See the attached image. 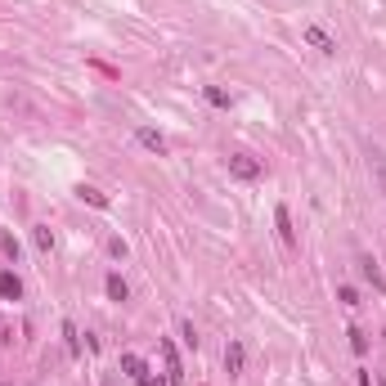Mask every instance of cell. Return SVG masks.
<instances>
[{
	"instance_id": "1",
	"label": "cell",
	"mask_w": 386,
	"mask_h": 386,
	"mask_svg": "<svg viewBox=\"0 0 386 386\" xmlns=\"http://www.w3.org/2000/svg\"><path fill=\"white\" fill-rule=\"evenodd\" d=\"M229 175H234V180H261V162H256V157H247V153H234L229 157Z\"/></svg>"
},
{
	"instance_id": "2",
	"label": "cell",
	"mask_w": 386,
	"mask_h": 386,
	"mask_svg": "<svg viewBox=\"0 0 386 386\" xmlns=\"http://www.w3.org/2000/svg\"><path fill=\"white\" fill-rule=\"evenodd\" d=\"M157 351H162V360H166V382L180 386V382H184V369H180V355H175V346H171V342H157Z\"/></svg>"
},
{
	"instance_id": "3",
	"label": "cell",
	"mask_w": 386,
	"mask_h": 386,
	"mask_svg": "<svg viewBox=\"0 0 386 386\" xmlns=\"http://www.w3.org/2000/svg\"><path fill=\"white\" fill-rule=\"evenodd\" d=\"M121 373H126V378L130 382H139V378H148V360H144V355H121Z\"/></svg>"
},
{
	"instance_id": "4",
	"label": "cell",
	"mask_w": 386,
	"mask_h": 386,
	"mask_svg": "<svg viewBox=\"0 0 386 386\" xmlns=\"http://www.w3.org/2000/svg\"><path fill=\"white\" fill-rule=\"evenodd\" d=\"M135 139H139V144H144V148H148V153H157V157H166V139H162V135H157V130H153V126H139V130H135Z\"/></svg>"
},
{
	"instance_id": "5",
	"label": "cell",
	"mask_w": 386,
	"mask_h": 386,
	"mask_svg": "<svg viewBox=\"0 0 386 386\" xmlns=\"http://www.w3.org/2000/svg\"><path fill=\"white\" fill-rule=\"evenodd\" d=\"M274 225H279L283 247H292V243H297V229H292V211H288V207H274Z\"/></svg>"
},
{
	"instance_id": "6",
	"label": "cell",
	"mask_w": 386,
	"mask_h": 386,
	"mask_svg": "<svg viewBox=\"0 0 386 386\" xmlns=\"http://www.w3.org/2000/svg\"><path fill=\"white\" fill-rule=\"evenodd\" d=\"M243 360H247V355H243V342L225 346V373H229V378H238V373H243Z\"/></svg>"
},
{
	"instance_id": "7",
	"label": "cell",
	"mask_w": 386,
	"mask_h": 386,
	"mask_svg": "<svg viewBox=\"0 0 386 386\" xmlns=\"http://www.w3.org/2000/svg\"><path fill=\"white\" fill-rule=\"evenodd\" d=\"M306 41L315 45V50H324V54H337V41H333V36L324 32V27H315V23L306 27Z\"/></svg>"
},
{
	"instance_id": "8",
	"label": "cell",
	"mask_w": 386,
	"mask_h": 386,
	"mask_svg": "<svg viewBox=\"0 0 386 386\" xmlns=\"http://www.w3.org/2000/svg\"><path fill=\"white\" fill-rule=\"evenodd\" d=\"M0 297H5V301H18V297H23V283H18L14 270H0Z\"/></svg>"
},
{
	"instance_id": "9",
	"label": "cell",
	"mask_w": 386,
	"mask_h": 386,
	"mask_svg": "<svg viewBox=\"0 0 386 386\" xmlns=\"http://www.w3.org/2000/svg\"><path fill=\"white\" fill-rule=\"evenodd\" d=\"M369 166H373V180H378V189L386 193V153H382V148H369Z\"/></svg>"
},
{
	"instance_id": "10",
	"label": "cell",
	"mask_w": 386,
	"mask_h": 386,
	"mask_svg": "<svg viewBox=\"0 0 386 386\" xmlns=\"http://www.w3.org/2000/svg\"><path fill=\"white\" fill-rule=\"evenodd\" d=\"M360 274H364V279H369V283H373V288H378V292H386V279H382V270H378V261H369V256H364V261H360Z\"/></svg>"
},
{
	"instance_id": "11",
	"label": "cell",
	"mask_w": 386,
	"mask_h": 386,
	"mask_svg": "<svg viewBox=\"0 0 386 386\" xmlns=\"http://www.w3.org/2000/svg\"><path fill=\"white\" fill-rule=\"evenodd\" d=\"M81 202H90V207H99V211H108V193H99V189H90V184H81L77 189Z\"/></svg>"
},
{
	"instance_id": "12",
	"label": "cell",
	"mask_w": 386,
	"mask_h": 386,
	"mask_svg": "<svg viewBox=\"0 0 386 386\" xmlns=\"http://www.w3.org/2000/svg\"><path fill=\"white\" fill-rule=\"evenodd\" d=\"M32 238H36V252H45V256L54 252V234H50V225H36V229H32Z\"/></svg>"
},
{
	"instance_id": "13",
	"label": "cell",
	"mask_w": 386,
	"mask_h": 386,
	"mask_svg": "<svg viewBox=\"0 0 386 386\" xmlns=\"http://www.w3.org/2000/svg\"><path fill=\"white\" fill-rule=\"evenodd\" d=\"M108 297L112 301H126L130 297V288H126V279H121V274H108Z\"/></svg>"
},
{
	"instance_id": "14",
	"label": "cell",
	"mask_w": 386,
	"mask_h": 386,
	"mask_svg": "<svg viewBox=\"0 0 386 386\" xmlns=\"http://www.w3.org/2000/svg\"><path fill=\"white\" fill-rule=\"evenodd\" d=\"M202 95H207V103H211V108H229V90H220V86H207Z\"/></svg>"
},
{
	"instance_id": "15",
	"label": "cell",
	"mask_w": 386,
	"mask_h": 386,
	"mask_svg": "<svg viewBox=\"0 0 386 386\" xmlns=\"http://www.w3.org/2000/svg\"><path fill=\"white\" fill-rule=\"evenodd\" d=\"M63 337H68V355L77 360V355H81V337H77V328H72V324H63Z\"/></svg>"
},
{
	"instance_id": "16",
	"label": "cell",
	"mask_w": 386,
	"mask_h": 386,
	"mask_svg": "<svg viewBox=\"0 0 386 386\" xmlns=\"http://www.w3.org/2000/svg\"><path fill=\"white\" fill-rule=\"evenodd\" d=\"M351 351H355V355H364V351H369V337H364L360 328H351Z\"/></svg>"
},
{
	"instance_id": "17",
	"label": "cell",
	"mask_w": 386,
	"mask_h": 386,
	"mask_svg": "<svg viewBox=\"0 0 386 386\" xmlns=\"http://www.w3.org/2000/svg\"><path fill=\"white\" fill-rule=\"evenodd\" d=\"M180 337H184V346H198V333H193V324H189V319L180 324Z\"/></svg>"
},
{
	"instance_id": "18",
	"label": "cell",
	"mask_w": 386,
	"mask_h": 386,
	"mask_svg": "<svg viewBox=\"0 0 386 386\" xmlns=\"http://www.w3.org/2000/svg\"><path fill=\"white\" fill-rule=\"evenodd\" d=\"M139 386H171L166 378H153V373H148V378H139Z\"/></svg>"
}]
</instances>
